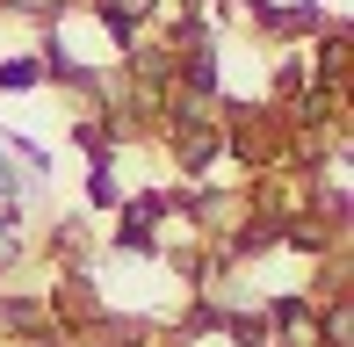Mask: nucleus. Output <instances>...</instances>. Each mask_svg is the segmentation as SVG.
Instances as JSON below:
<instances>
[{"label": "nucleus", "mask_w": 354, "mask_h": 347, "mask_svg": "<svg viewBox=\"0 0 354 347\" xmlns=\"http://www.w3.org/2000/svg\"><path fill=\"white\" fill-rule=\"evenodd\" d=\"M246 15H253L261 29H275V37H311V29H326V22H333L318 0H297V8H275V0H246Z\"/></svg>", "instance_id": "nucleus-1"}, {"label": "nucleus", "mask_w": 354, "mask_h": 347, "mask_svg": "<svg viewBox=\"0 0 354 347\" xmlns=\"http://www.w3.org/2000/svg\"><path fill=\"white\" fill-rule=\"evenodd\" d=\"M44 311H51V319H66V340H73V333H80L87 319H102V297H94V282L80 275V268H73V275H66V282L51 290V304H44Z\"/></svg>", "instance_id": "nucleus-2"}, {"label": "nucleus", "mask_w": 354, "mask_h": 347, "mask_svg": "<svg viewBox=\"0 0 354 347\" xmlns=\"http://www.w3.org/2000/svg\"><path fill=\"white\" fill-rule=\"evenodd\" d=\"M174 73H181V94H196V102L217 94V51L210 44H188V51L174 58Z\"/></svg>", "instance_id": "nucleus-3"}, {"label": "nucleus", "mask_w": 354, "mask_h": 347, "mask_svg": "<svg viewBox=\"0 0 354 347\" xmlns=\"http://www.w3.org/2000/svg\"><path fill=\"white\" fill-rule=\"evenodd\" d=\"M0 319H8L15 333H29V340H44V347H51V311H44L37 297H15V290H8V297H0Z\"/></svg>", "instance_id": "nucleus-4"}, {"label": "nucleus", "mask_w": 354, "mask_h": 347, "mask_svg": "<svg viewBox=\"0 0 354 347\" xmlns=\"http://www.w3.org/2000/svg\"><path fill=\"white\" fill-rule=\"evenodd\" d=\"M94 15H102V29L131 51V37H138V22L152 15V0H94Z\"/></svg>", "instance_id": "nucleus-5"}, {"label": "nucleus", "mask_w": 354, "mask_h": 347, "mask_svg": "<svg viewBox=\"0 0 354 347\" xmlns=\"http://www.w3.org/2000/svg\"><path fill=\"white\" fill-rule=\"evenodd\" d=\"M73 340H87V347H145V326H138V319L123 326V319H109V311H102V319H87Z\"/></svg>", "instance_id": "nucleus-6"}, {"label": "nucleus", "mask_w": 354, "mask_h": 347, "mask_svg": "<svg viewBox=\"0 0 354 347\" xmlns=\"http://www.w3.org/2000/svg\"><path fill=\"white\" fill-rule=\"evenodd\" d=\"M282 217H253L246 232H232V261H246V254H268V246H282Z\"/></svg>", "instance_id": "nucleus-7"}, {"label": "nucleus", "mask_w": 354, "mask_h": 347, "mask_svg": "<svg viewBox=\"0 0 354 347\" xmlns=\"http://www.w3.org/2000/svg\"><path fill=\"white\" fill-rule=\"evenodd\" d=\"M87 203H94V210H116V203H123V188H116V160H94V167H87Z\"/></svg>", "instance_id": "nucleus-8"}, {"label": "nucleus", "mask_w": 354, "mask_h": 347, "mask_svg": "<svg viewBox=\"0 0 354 347\" xmlns=\"http://www.w3.org/2000/svg\"><path fill=\"white\" fill-rule=\"evenodd\" d=\"M268 326H275V333H304V326H311V304H304V297H275V304H268Z\"/></svg>", "instance_id": "nucleus-9"}, {"label": "nucleus", "mask_w": 354, "mask_h": 347, "mask_svg": "<svg viewBox=\"0 0 354 347\" xmlns=\"http://www.w3.org/2000/svg\"><path fill=\"white\" fill-rule=\"evenodd\" d=\"M0 87H8V94L44 87V66H37V58H8V66H0Z\"/></svg>", "instance_id": "nucleus-10"}, {"label": "nucleus", "mask_w": 354, "mask_h": 347, "mask_svg": "<svg viewBox=\"0 0 354 347\" xmlns=\"http://www.w3.org/2000/svg\"><path fill=\"white\" fill-rule=\"evenodd\" d=\"M318 347H347V297H340V290H333L326 319H318Z\"/></svg>", "instance_id": "nucleus-11"}]
</instances>
